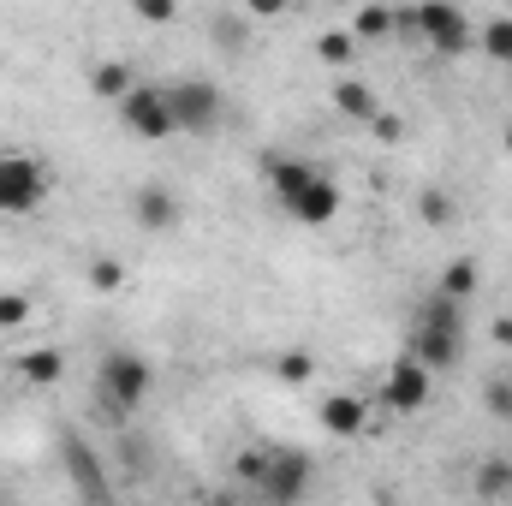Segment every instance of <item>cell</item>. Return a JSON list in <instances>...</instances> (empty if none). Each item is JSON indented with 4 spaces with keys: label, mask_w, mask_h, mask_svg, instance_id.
I'll list each match as a JSON object with an SVG mask.
<instances>
[{
    "label": "cell",
    "mask_w": 512,
    "mask_h": 506,
    "mask_svg": "<svg viewBox=\"0 0 512 506\" xmlns=\"http://www.w3.org/2000/svg\"><path fill=\"white\" fill-rule=\"evenodd\" d=\"M274 376L286 381V387H304V381H316V358L310 352H280L274 358Z\"/></svg>",
    "instance_id": "ffe728a7"
},
{
    "label": "cell",
    "mask_w": 512,
    "mask_h": 506,
    "mask_svg": "<svg viewBox=\"0 0 512 506\" xmlns=\"http://www.w3.org/2000/svg\"><path fill=\"white\" fill-rule=\"evenodd\" d=\"M90 286H96V292H120V286H126V262L96 256V262H90Z\"/></svg>",
    "instance_id": "cb8c5ba5"
},
{
    "label": "cell",
    "mask_w": 512,
    "mask_h": 506,
    "mask_svg": "<svg viewBox=\"0 0 512 506\" xmlns=\"http://www.w3.org/2000/svg\"><path fill=\"white\" fill-rule=\"evenodd\" d=\"M48 203V167L36 155H0V215H30Z\"/></svg>",
    "instance_id": "52a82bcc"
},
{
    "label": "cell",
    "mask_w": 512,
    "mask_h": 506,
    "mask_svg": "<svg viewBox=\"0 0 512 506\" xmlns=\"http://www.w3.org/2000/svg\"><path fill=\"white\" fill-rule=\"evenodd\" d=\"M483 48L501 60V66H512V12H501V18H489V30H483Z\"/></svg>",
    "instance_id": "7402d4cb"
},
{
    "label": "cell",
    "mask_w": 512,
    "mask_h": 506,
    "mask_svg": "<svg viewBox=\"0 0 512 506\" xmlns=\"http://www.w3.org/2000/svg\"><path fill=\"white\" fill-rule=\"evenodd\" d=\"M483 411H489L495 423H512V376L483 381Z\"/></svg>",
    "instance_id": "44dd1931"
},
{
    "label": "cell",
    "mask_w": 512,
    "mask_h": 506,
    "mask_svg": "<svg viewBox=\"0 0 512 506\" xmlns=\"http://www.w3.org/2000/svg\"><path fill=\"white\" fill-rule=\"evenodd\" d=\"M399 24H411L435 54H465V48H471V18H465V6H453V0H423V6H411Z\"/></svg>",
    "instance_id": "5b68a950"
},
{
    "label": "cell",
    "mask_w": 512,
    "mask_h": 506,
    "mask_svg": "<svg viewBox=\"0 0 512 506\" xmlns=\"http://www.w3.org/2000/svg\"><path fill=\"white\" fill-rule=\"evenodd\" d=\"M495 346H507L512 352V316H495Z\"/></svg>",
    "instance_id": "f1b7e54d"
},
{
    "label": "cell",
    "mask_w": 512,
    "mask_h": 506,
    "mask_svg": "<svg viewBox=\"0 0 512 506\" xmlns=\"http://www.w3.org/2000/svg\"><path fill=\"white\" fill-rule=\"evenodd\" d=\"M12 376L24 381V387H54V381L66 376V358L54 346H30V352L12 358Z\"/></svg>",
    "instance_id": "5bb4252c"
},
{
    "label": "cell",
    "mask_w": 512,
    "mask_h": 506,
    "mask_svg": "<svg viewBox=\"0 0 512 506\" xmlns=\"http://www.w3.org/2000/svg\"><path fill=\"white\" fill-rule=\"evenodd\" d=\"M173 12H179L173 0H137V18L143 24H173Z\"/></svg>",
    "instance_id": "4316f807"
},
{
    "label": "cell",
    "mask_w": 512,
    "mask_h": 506,
    "mask_svg": "<svg viewBox=\"0 0 512 506\" xmlns=\"http://www.w3.org/2000/svg\"><path fill=\"white\" fill-rule=\"evenodd\" d=\"M477 286H483V262H477V256H453V262L441 268V280H435V292H441L447 304H465Z\"/></svg>",
    "instance_id": "2e32d148"
},
{
    "label": "cell",
    "mask_w": 512,
    "mask_h": 506,
    "mask_svg": "<svg viewBox=\"0 0 512 506\" xmlns=\"http://www.w3.org/2000/svg\"><path fill=\"white\" fill-rule=\"evenodd\" d=\"M24 322H30V298L24 292H0V334H12Z\"/></svg>",
    "instance_id": "d4e9b609"
},
{
    "label": "cell",
    "mask_w": 512,
    "mask_h": 506,
    "mask_svg": "<svg viewBox=\"0 0 512 506\" xmlns=\"http://www.w3.org/2000/svg\"><path fill=\"white\" fill-rule=\"evenodd\" d=\"M370 126H376V137H399V131H405V126H399V120H393V114H376Z\"/></svg>",
    "instance_id": "83f0119b"
},
{
    "label": "cell",
    "mask_w": 512,
    "mask_h": 506,
    "mask_svg": "<svg viewBox=\"0 0 512 506\" xmlns=\"http://www.w3.org/2000/svg\"><path fill=\"white\" fill-rule=\"evenodd\" d=\"M429 393H435V376H429L411 352L387 364V376H382V405H387V411L411 417V411H423V405H429Z\"/></svg>",
    "instance_id": "9c48e42d"
},
{
    "label": "cell",
    "mask_w": 512,
    "mask_h": 506,
    "mask_svg": "<svg viewBox=\"0 0 512 506\" xmlns=\"http://www.w3.org/2000/svg\"><path fill=\"white\" fill-rule=\"evenodd\" d=\"M131 215H137V227H143V233H173L185 209H179V191H173V185L149 179V185H137V191H131Z\"/></svg>",
    "instance_id": "30bf717a"
},
{
    "label": "cell",
    "mask_w": 512,
    "mask_h": 506,
    "mask_svg": "<svg viewBox=\"0 0 512 506\" xmlns=\"http://www.w3.org/2000/svg\"><path fill=\"white\" fill-rule=\"evenodd\" d=\"M393 24H399V12H387V6H358L352 24H346V36H352V42H376V36H387Z\"/></svg>",
    "instance_id": "ac0fdd59"
},
{
    "label": "cell",
    "mask_w": 512,
    "mask_h": 506,
    "mask_svg": "<svg viewBox=\"0 0 512 506\" xmlns=\"http://www.w3.org/2000/svg\"><path fill=\"white\" fill-rule=\"evenodd\" d=\"M507 155H512V126H507Z\"/></svg>",
    "instance_id": "f546056e"
},
{
    "label": "cell",
    "mask_w": 512,
    "mask_h": 506,
    "mask_svg": "<svg viewBox=\"0 0 512 506\" xmlns=\"http://www.w3.org/2000/svg\"><path fill=\"white\" fill-rule=\"evenodd\" d=\"M316 54H322L328 66H340V72H346V66H352V54H358V42H352L346 30H328V36L316 42Z\"/></svg>",
    "instance_id": "603a6c76"
},
{
    "label": "cell",
    "mask_w": 512,
    "mask_h": 506,
    "mask_svg": "<svg viewBox=\"0 0 512 506\" xmlns=\"http://www.w3.org/2000/svg\"><path fill=\"white\" fill-rule=\"evenodd\" d=\"M167 108H173V126L179 137H209L221 126V90L209 78H179L167 84Z\"/></svg>",
    "instance_id": "8992f818"
},
{
    "label": "cell",
    "mask_w": 512,
    "mask_h": 506,
    "mask_svg": "<svg viewBox=\"0 0 512 506\" xmlns=\"http://www.w3.org/2000/svg\"><path fill=\"white\" fill-rule=\"evenodd\" d=\"M90 90H96L102 102H126L131 90H137V78H131V66H120V60H102V66L90 72Z\"/></svg>",
    "instance_id": "e0dca14e"
},
{
    "label": "cell",
    "mask_w": 512,
    "mask_h": 506,
    "mask_svg": "<svg viewBox=\"0 0 512 506\" xmlns=\"http://www.w3.org/2000/svg\"><path fill=\"white\" fill-rule=\"evenodd\" d=\"M233 471L262 506H298L310 495V477H316L310 453H298V447H245Z\"/></svg>",
    "instance_id": "7a4b0ae2"
},
{
    "label": "cell",
    "mask_w": 512,
    "mask_h": 506,
    "mask_svg": "<svg viewBox=\"0 0 512 506\" xmlns=\"http://www.w3.org/2000/svg\"><path fill=\"white\" fill-rule=\"evenodd\" d=\"M209 30H215L227 48H245V18H239V12H215V18H209Z\"/></svg>",
    "instance_id": "484cf974"
},
{
    "label": "cell",
    "mask_w": 512,
    "mask_h": 506,
    "mask_svg": "<svg viewBox=\"0 0 512 506\" xmlns=\"http://www.w3.org/2000/svg\"><path fill=\"white\" fill-rule=\"evenodd\" d=\"M334 108H340L346 120H364V126H370V120L382 114V96H376L364 78H352V72H346V78L334 84Z\"/></svg>",
    "instance_id": "9a60e30c"
},
{
    "label": "cell",
    "mask_w": 512,
    "mask_h": 506,
    "mask_svg": "<svg viewBox=\"0 0 512 506\" xmlns=\"http://www.w3.org/2000/svg\"><path fill=\"white\" fill-rule=\"evenodd\" d=\"M316 423H322L334 441H352V435L370 429V405H364L358 393H328V399L316 405Z\"/></svg>",
    "instance_id": "7c38bea8"
},
{
    "label": "cell",
    "mask_w": 512,
    "mask_h": 506,
    "mask_svg": "<svg viewBox=\"0 0 512 506\" xmlns=\"http://www.w3.org/2000/svg\"><path fill=\"white\" fill-rule=\"evenodd\" d=\"M60 459H66V477L78 483V495H84V501H96V506L108 501V471H102V459L90 453V441L66 435V441H60Z\"/></svg>",
    "instance_id": "8fae6325"
},
{
    "label": "cell",
    "mask_w": 512,
    "mask_h": 506,
    "mask_svg": "<svg viewBox=\"0 0 512 506\" xmlns=\"http://www.w3.org/2000/svg\"><path fill=\"white\" fill-rule=\"evenodd\" d=\"M120 120H126V131L131 137H143V143H167V137H179L173 108H167V84H137L126 102H120Z\"/></svg>",
    "instance_id": "ba28073f"
},
{
    "label": "cell",
    "mask_w": 512,
    "mask_h": 506,
    "mask_svg": "<svg viewBox=\"0 0 512 506\" xmlns=\"http://www.w3.org/2000/svg\"><path fill=\"white\" fill-rule=\"evenodd\" d=\"M471 495H477L483 506L512 501V459H501V453L477 459V471H471Z\"/></svg>",
    "instance_id": "4fadbf2b"
},
{
    "label": "cell",
    "mask_w": 512,
    "mask_h": 506,
    "mask_svg": "<svg viewBox=\"0 0 512 506\" xmlns=\"http://www.w3.org/2000/svg\"><path fill=\"white\" fill-rule=\"evenodd\" d=\"M417 215H423L429 227H453V215H459V209H453V197H447V191H435V185H429V191H417Z\"/></svg>",
    "instance_id": "d6986e66"
},
{
    "label": "cell",
    "mask_w": 512,
    "mask_h": 506,
    "mask_svg": "<svg viewBox=\"0 0 512 506\" xmlns=\"http://www.w3.org/2000/svg\"><path fill=\"white\" fill-rule=\"evenodd\" d=\"M262 179H268L274 203H280L298 227H334L340 209H346V191H340V179H334L322 161H304V155H268V161H262Z\"/></svg>",
    "instance_id": "6da1fadb"
},
{
    "label": "cell",
    "mask_w": 512,
    "mask_h": 506,
    "mask_svg": "<svg viewBox=\"0 0 512 506\" xmlns=\"http://www.w3.org/2000/svg\"><path fill=\"white\" fill-rule=\"evenodd\" d=\"M429 376H447L459 358H465V316H459V304H447L441 292H429L423 304H417V316H411V346H405Z\"/></svg>",
    "instance_id": "3957f363"
},
{
    "label": "cell",
    "mask_w": 512,
    "mask_h": 506,
    "mask_svg": "<svg viewBox=\"0 0 512 506\" xmlns=\"http://www.w3.org/2000/svg\"><path fill=\"white\" fill-rule=\"evenodd\" d=\"M96 393H102V405H108L114 417H131V411L155 393V370H149V358H143V352H126V346H114V352L96 364Z\"/></svg>",
    "instance_id": "277c9868"
}]
</instances>
